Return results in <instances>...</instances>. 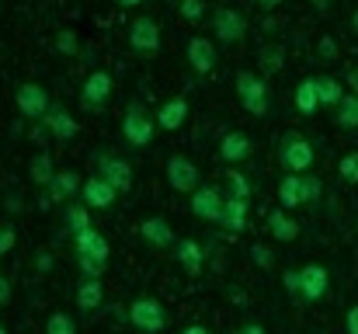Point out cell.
Wrapping results in <instances>:
<instances>
[{"label": "cell", "instance_id": "obj_1", "mask_svg": "<svg viewBox=\"0 0 358 334\" xmlns=\"http://www.w3.org/2000/svg\"><path fill=\"white\" fill-rule=\"evenodd\" d=\"M234 91H237V102L243 105L247 115L254 118H264L271 109V91H268V81L254 70H237L234 77Z\"/></svg>", "mask_w": 358, "mask_h": 334}, {"label": "cell", "instance_id": "obj_50", "mask_svg": "<svg viewBox=\"0 0 358 334\" xmlns=\"http://www.w3.org/2000/svg\"><path fill=\"white\" fill-rule=\"evenodd\" d=\"M7 209H14V213H17V209H21V199H17V195H10V199H7Z\"/></svg>", "mask_w": 358, "mask_h": 334}, {"label": "cell", "instance_id": "obj_25", "mask_svg": "<svg viewBox=\"0 0 358 334\" xmlns=\"http://www.w3.org/2000/svg\"><path fill=\"white\" fill-rule=\"evenodd\" d=\"M247 213H250V202L247 199H227V209H223V230L230 233V237H237L247 230Z\"/></svg>", "mask_w": 358, "mask_h": 334}, {"label": "cell", "instance_id": "obj_54", "mask_svg": "<svg viewBox=\"0 0 358 334\" xmlns=\"http://www.w3.org/2000/svg\"><path fill=\"white\" fill-rule=\"evenodd\" d=\"M0 275H3V258H0Z\"/></svg>", "mask_w": 358, "mask_h": 334}, {"label": "cell", "instance_id": "obj_27", "mask_svg": "<svg viewBox=\"0 0 358 334\" xmlns=\"http://www.w3.org/2000/svg\"><path fill=\"white\" fill-rule=\"evenodd\" d=\"M303 206V174H282L278 181V209H296Z\"/></svg>", "mask_w": 358, "mask_h": 334}, {"label": "cell", "instance_id": "obj_7", "mask_svg": "<svg viewBox=\"0 0 358 334\" xmlns=\"http://www.w3.org/2000/svg\"><path fill=\"white\" fill-rule=\"evenodd\" d=\"M115 95V77L108 70H91L80 84V109L84 111H98L105 109Z\"/></svg>", "mask_w": 358, "mask_h": 334}, {"label": "cell", "instance_id": "obj_28", "mask_svg": "<svg viewBox=\"0 0 358 334\" xmlns=\"http://www.w3.org/2000/svg\"><path fill=\"white\" fill-rule=\"evenodd\" d=\"M84 230H91V209L84 202H66L63 206V233L77 237Z\"/></svg>", "mask_w": 358, "mask_h": 334}, {"label": "cell", "instance_id": "obj_40", "mask_svg": "<svg viewBox=\"0 0 358 334\" xmlns=\"http://www.w3.org/2000/svg\"><path fill=\"white\" fill-rule=\"evenodd\" d=\"M14 244H17V230H14L10 223H0V258H3L7 251H14Z\"/></svg>", "mask_w": 358, "mask_h": 334}, {"label": "cell", "instance_id": "obj_15", "mask_svg": "<svg viewBox=\"0 0 358 334\" xmlns=\"http://www.w3.org/2000/svg\"><path fill=\"white\" fill-rule=\"evenodd\" d=\"M80 188H84V178L66 167V171H56V178H52L49 188H45V199L56 202V206H66V202L80 199Z\"/></svg>", "mask_w": 358, "mask_h": 334}, {"label": "cell", "instance_id": "obj_12", "mask_svg": "<svg viewBox=\"0 0 358 334\" xmlns=\"http://www.w3.org/2000/svg\"><path fill=\"white\" fill-rule=\"evenodd\" d=\"M327 293H331V272L317 261L303 265L299 268V300L303 303H320Z\"/></svg>", "mask_w": 358, "mask_h": 334}, {"label": "cell", "instance_id": "obj_39", "mask_svg": "<svg viewBox=\"0 0 358 334\" xmlns=\"http://www.w3.org/2000/svg\"><path fill=\"white\" fill-rule=\"evenodd\" d=\"M250 261L268 272V268H275V251H268L264 244H254V247H250Z\"/></svg>", "mask_w": 358, "mask_h": 334}, {"label": "cell", "instance_id": "obj_3", "mask_svg": "<svg viewBox=\"0 0 358 334\" xmlns=\"http://www.w3.org/2000/svg\"><path fill=\"white\" fill-rule=\"evenodd\" d=\"M125 321L136 334H160L167 328V307L157 296H136L125 310Z\"/></svg>", "mask_w": 358, "mask_h": 334}, {"label": "cell", "instance_id": "obj_42", "mask_svg": "<svg viewBox=\"0 0 358 334\" xmlns=\"http://www.w3.org/2000/svg\"><path fill=\"white\" fill-rule=\"evenodd\" d=\"M28 139H31V143H38V146L45 150V143H49L52 136H49V129H45V122H35V125H31V132H28Z\"/></svg>", "mask_w": 358, "mask_h": 334}, {"label": "cell", "instance_id": "obj_41", "mask_svg": "<svg viewBox=\"0 0 358 334\" xmlns=\"http://www.w3.org/2000/svg\"><path fill=\"white\" fill-rule=\"evenodd\" d=\"M282 289L299 300V268H285V272H282Z\"/></svg>", "mask_w": 358, "mask_h": 334}, {"label": "cell", "instance_id": "obj_23", "mask_svg": "<svg viewBox=\"0 0 358 334\" xmlns=\"http://www.w3.org/2000/svg\"><path fill=\"white\" fill-rule=\"evenodd\" d=\"M292 105L299 115H317V111L324 109L320 105V95H317V77H303L299 84H296V91H292Z\"/></svg>", "mask_w": 358, "mask_h": 334}, {"label": "cell", "instance_id": "obj_34", "mask_svg": "<svg viewBox=\"0 0 358 334\" xmlns=\"http://www.w3.org/2000/svg\"><path fill=\"white\" fill-rule=\"evenodd\" d=\"M45 334H77V321H73V314H66V310L49 314V321H45Z\"/></svg>", "mask_w": 358, "mask_h": 334}, {"label": "cell", "instance_id": "obj_31", "mask_svg": "<svg viewBox=\"0 0 358 334\" xmlns=\"http://www.w3.org/2000/svg\"><path fill=\"white\" fill-rule=\"evenodd\" d=\"M331 118H334V125H341V129H358V95H345V98L331 109Z\"/></svg>", "mask_w": 358, "mask_h": 334}, {"label": "cell", "instance_id": "obj_16", "mask_svg": "<svg viewBox=\"0 0 358 334\" xmlns=\"http://www.w3.org/2000/svg\"><path fill=\"white\" fill-rule=\"evenodd\" d=\"M115 199H119V192L101 178V174H91V178H84V188H80V202L87 206V209H112L115 206Z\"/></svg>", "mask_w": 358, "mask_h": 334}, {"label": "cell", "instance_id": "obj_2", "mask_svg": "<svg viewBox=\"0 0 358 334\" xmlns=\"http://www.w3.org/2000/svg\"><path fill=\"white\" fill-rule=\"evenodd\" d=\"M157 136V118L143 109V102H129L125 115H122V139L132 146V150H146Z\"/></svg>", "mask_w": 358, "mask_h": 334}, {"label": "cell", "instance_id": "obj_55", "mask_svg": "<svg viewBox=\"0 0 358 334\" xmlns=\"http://www.w3.org/2000/svg\"><path fill=\"white\" fill-rule=\"evenodd\" d=\"M0 334H7V328H3V324H0Z\"/></svg>", "mask_w": 358, "mask_h": 334}, {"label": "cell", "instance_id": "obj_37", "mask_svg": "<svg viewBox=\"0 0 358 334\" xmlns=\"http://www.w3.org/2000/svg\"><path fill=\"white\" fill-rule=\"evenodd\" d=\"M178 14L192 25H199L206 18V0H178Z\"/></svg>", "mask_w": 358, "mask_h": 334}, {"label": "cell", "instance_id": "obj_46", "mask_svg": "<svg viewBox=\"0 0 358 334\" xmlns=\"http://www.w3.org/2000/svg\"><path fill=\"white\" fill-rule=\"evenodd\" d=\"M345 88H348V95H358V67L345 74Z\"/></svg>", "mask_w": 358, "mask_h": 334}, {"label": "cell", "instance_id": "obj_35", "mask_svg": "<svg viewBox=\"0 0 358 334\" xmlns=\"http://www.w3.org/2000/svg\"><path fill=\"white\" fill-rule=\"evenodd\" d=\"M338 174H341V181L358 185V150H348V153L338 160Z\"/></svg>", "mask_w": 358, "mask_h": 334}, {"label": "cell", "instance_id": "obj_8", "mask_svg": "<svg viewBox=\"0 0 358 334\" xmlns=\"http://www.w3.org/2000/svg\"><path fill=\"white\" fill-rule=\"evenodd\" d=\"M192 216L202 223H223V209H227V192H220L216 185H199L192 192V202H188Z\"/></svg>", "mask_w": 358, "mask_h": 334}, {"label": "cell", "instance_id": "obj_14", "mask_svg": "<svg viewBox=\"0 0 358 334\" xmlns=\"http://www.w3.org/2000/svg\"><path fill=\"white\" fill-rule=\"evenodd\" d=\"M185 56H188V67H192L195 74H213L216 63H220V49H216V42L206 39V35H192L188 46H185Z\"/></svg>", "mask_w": 358, "mask_h": 334}, {"label": "cell", "instance_id": "obj_52", "mask_svg": "<svg viewBox=\"0 0 358 334\" xmlns=\"http://www.w3.org/2000/svg\"><path fill=\"white\" fill-rule=\"evenodd\" d=\"M348 25H352V32H355V35H358V7H355V11H352V21H348Z\"/></svg>", "mask_w": 358, "mask_h": 334}, {"label": "cell", "instance_id": "obj_36", "mask_svg": "<svg viewBox=\"0 0 358 334\" xmlns=\"http://www.w3.org/2000/svg\"><path fill=\"white\" fill-rule=\"evenodd\" d=\"M320 195H324V181H320L313 171H310V174H303V206H306V202H310V206H313V202H320Z\"/></svg>", "mask_w": 358, "mask_h": 334}, {"label": "cell", "instance_id": "obj_47", "mask_svg": "<svg viewBox=\"0 0 358 334\" xmlns=\"http://www.w3.org/2000/svg\"><path fill=\"white\" fill-rule=\"evenodd\" d=\"M237 334H268V331H264L261 324H254V321H250V324H243V328H240Z\"/></svg>", "mask_w": 358, "mask_h": 334}, {"label": "cell", "instance_id": "obj_21", "mask_svg": "<svg viewBox=\"0 0 358 334\" xmlns=\"http://www.w3.org/2000/svg\"><path fill=\"white\" fill-rule=\"evenodd\" d=\"M139 237H143L153 251H167V247H174V244H178V240H174L171 223L164 220V216H146V220L139 223Z\"/></svg>", "mask_w": 358, "mask_h": 334}, {"label": "cell", "instance_id": "obj_30", "mask_svg": "<svg viewBox=\"0 0 358 334\" xmlns=\"http://www.w3.org/2000/svg\"><path fill=\"white\" fill-rule=\"evenodd\" d=\"M257 70H261V77L282 74V70H285V49H282V46H264V49L257 53Z\"/></svg>", "mask_w": 358, "mask_h": 334}, {"label": "cell", "instance_id": "obj_45", "mask_svg": "<svg viewBox=\"0 0 358 334\" xmlns=\"http://www.w3.org/2000/svg\"><path fill=\"white\" fill-rule=\"evenodd\" d=\"M10 296H14V286H10V279H3V275H0V310L10 303Z\"/></svg>", "mask_w": 358, "mask_h": 334}, {"label": "cell", "instance_id": "obj_10", "mask_svg": "<svg viewBox=\"0 0 358 334\" xmlns=\"http://www.w3.org/2000/svg\"><path fill=\"white\" fill-rule=\"evenodd\" d=\"M160 42H164V35H160V25L153 18H136L129 25V49L136 56H143V60L157 56L160 53Z\"/></svg>", "mask_w": 358, "mask_h": 334}, {"label": "cell", "instance_id": "obj_49", "mask_svg": "<svg viewBox=\"0 0 358 334\" xmlns=\"http://www.w3.org/2000/svg\"><path fill=\"white\" fill-rule=\"evenodd\" d=\"M254 4H257V7H264V11H275V7H278V4H285V0H254Z\"/></svg>", "mask_w": 358, "mask_h": 334}, {"label": "cell", "instance_id": "obj_4", "mask_svg": "<svg viewBox=\"0 0 358 334\" xmlns=\"http://www.w3.org/2000/svg\"><path fill=\"white\" fill-rule=\"evenodd\" d=\"M313 160H317V150H313V143L306 136H299V132H285L282 136L278 164L285 167V174H310Z\"/></svg>", "mask_w": 358, "mask_h": 334}, {"label": "cell", "instance_id": "obj_13", "mask_svg": "<svg viewBox=\"0 0 358 334\" xmlns=\"http://www.w3.org/2000/svg\"><path fill=\"white\" fill-rule=\"evenodd\" d=\"M167 185L181 195H192L199 188V164L188 153H174L167 160Z\"/></svg>", "mask_w": 358, "mask_h": 334}, {"label": "cell", "instance_id": "obj_29", "mask_svg": "<svg viewBox=\"0 0 358 334\" xmlns=\"http://www.w3.org/2000/svg\"><path fill=\"white\" fill-rule=\"evenodd\" d=\"M317 95H320V105H324V109H334V105L348 95V88H345L341 77H334V74H320V77H317Z\"/></svg>", "mask_w": 358, "mask_h": 334}, {"label": "cell", "instance_id": "obj_32", "mask_svg": "<svg viewBox=\"0 0 358 334\" xmlns=\"http://www.w3.org/2000/svg\"><path fill=\"white\" fill-rule=\"evenodd\" d=\"M52 49H56V56H77L80 53V39H77V32L73 28H59L56 32V39H52Z\"/></svg>", "mask_w": 358, "mask_h": 334}, {"label": "cell", "instance_id": "obj_18", "mask_svg": "<svg viewBox=\"0 0 358 334\" xmlns=\"http://www.w3.org/2000/svg\"><path fill=\"white\" fill-rule=\"evenodd\" d=\"M174 261L185 268V275L199 279L202 268H206V247H202L199 240H192V237H181V240L174 244Z\"/></svg>", "mask_w": 358, "mask_h": 334}, {"label": "cell", "instance_id": "obj_5", "mask_svg": "<svg viewBox=\"0 0 358 334\" xmlns=\"http://www.w3.org/2000/svg\"><path fill=\"white\" fill-rule=\"evenodd\" d=\"M49 105H52V98H49V91H45L42 84L24 81V84L14 88V109H17L21 118H28V122H42L45 111H49Z\"/></svg>", "mask_w": 358, "mask_h": 334}, {"label": "cell", "instance_id": "obj_22", "mask_svg": "<svg viewBox=\"0 0 358 334\" xmlns=\"http://www.w3.org/2000/svg\"><path fill=\"white\" fill-rule=\"evenodd\" d=\"M254 153V143H250V136L247 132H240V129H234V132H227L223 139H220V157H223V164H243L247 157Z\"/></svg>", "mask_w": 358, "mask_h": 334}, {"label": "cell", "instance_id": "obj_19", "mask_svg": "<svg viewBox=\"0 0 358 334\" xmlns=\"http://www.w3.org/2000/svg\"><path fill=\"white\" fill-rule=\"evenodd\" d=\"M73 300H77V310H80L84 317L98 314V310L105 307V282H101V279H87V275H80Z\"/></svg>", "mask_w": 358, "mask_h": 334}, {"label": "cell", "instance_id": "obj_33", "mask_svg": "<svg viewBox=\"0 0 358 334\" xmlns=\"http://www.w3.org/2000/svg\"><path fill=\"white\" fill-rule=\"evenodd\" d=\"M227 199H247L250 202V181L240 174L237 167L227 171Z\"/></svg>", "mask_w": 358, "mask_h": 334}, {"label": "cell", "instance_id": "obj_11", "mask_svg": "<svg viewBox=\"0 0 358 334\" xmlns=\"http://www.w3.org/2000/svg\"><path fill=\"white\" fill-rule=\"evenodd\" d=\"M73 247H77V261H91V265H101V268H108V258H112V247H108V237L101 233V230H84V233H77L73 237Z\"/></svg>", "mask_w": 358, "mask_h": 334}, {"label": "cell", "instance_id": "obj_24", "mask_svg": "<svg viewBox=\"0 0 358 334\" xmlns=\"http://www.w3.org/2000/svg\"><path fill=\"white\" fill-rule=\"evenodd\" d=\"M268 233L278 240V244H292L299 237V223L292 220L285 209H271L268 213Z\"/></svg>", "mask_w": 358, "mask_h": 334}, {"label": "cell", "instance_id": "obj_38", "mask_svg": "<svg viewBox=\"0 0 358 334\" xmlns=\"http://www.w3.org/2000/svg\"><path fill=\"white\" fill-rule=\"evenodd\" d=\"M317 60H324V63L341 60V46H338V39H334V35H324V39L317 42Z\"/></svg>", "mask_w": 358, "mask_h": 334}, {"label": "cell", "instance_id": "obj_26", "mask_svg": "<svg viewBox=\"0 0 358 334\" xmlns=\"http://www.w3.org/2000/svg\"><path fill=\"white\" fill-rule=\"evenodd\" d=\"M28 178H31V185L49 188V181L56 178V164H52V153H49V150H38V153L28 160Z\"/></svg>", "mask_w": 358, "mask_h": 334}, {"label": "cell", "instance_id": "obj_6", "mask_svg": "<svg viewBox=\"0 0 358 334\" xmlns=\"http://www.w3.org/2000/svg\"><path fill=\"white\" fill-rule=\"evenodd\" d=\"M94 174H101L115 192H129L132 188V181H136V174H132V164L125 160V157H119V153H112V150H98L94 153Z\"/></svg>", "mask_w": 358, "mask_h": 334}, {"label": "cell", "instance_id": "obj_17", "mask_svg": "<svg viewBox=\"0 0 358 334\" xmlns=\"http://www.w3.org/2000/svg\"><path fill=\"white\" fill-rule=\"evenodd\" d=\"M188 115H192V105H188V98H167L160 109L153 111V118H157V129H164V132H178V129H185V122H188Z\"/></svg>", "mask_w": 358, "mask_h": 334}, {"label": "cell", "instance_id": "obj_51", "mask_svg": "<svg viewBox=\"0 0 358 334\" xmlns=\"http://www.w3.org/2000/svg\"><path fill=\"white\" fill-rule=\"evenodd\" d=\"M119 7H139V4H146V0H115Z\"/></svg>", "mask_w": 358, "mask_h": 334}, {"label": "cell", "instance_id": "obj_43", "mask_svg": "<svg viewBox=\"0 0 358 334\" xmlns=\"http://www.w3.org/2000/svg\"><path fill=\"white\" fill-rule=\"evenodd\" d=\"M35 272H38V275L52 272V254H49V251H38V254H35Z\"/></svg>", "mask_w": 358, "mask_h": 334}, {"label": "cell", "instance_id": "obj_44", "mask_svg": "<svg viewBox=\"0 0 358 334\" xmlns=\"http://www.w3.org/2000/svg\"><path fill=\"white\" fill-rule=\"evenodd\" d=\"M345 334H358V303L348 307V314H345Z\"/></svg>", "mask_w": 358, "mask_h": 334}, {"label": "cell", "instance_id": "obj_53", "mask_svg": "<svg viewBox=\"0 0 358 334\" xmlns=\"http://www.w3.org/2000/svg\"><path fill=\"white\" fill-rule=\"evenodd\" d=\"M317 7H320V11H324V7H327V0H317Z\"/></svg>", "mask_w": 358, "mask_h": 334}, {"label": "cell", "instance_id": "obj_20", "mask_svg": "<svg viewBox=\"0 0 358 334\" xmlns=\"http://www.w3.org/2000/svg\"><path fill=\"white\" fill-rule=\"evenodd\" d=\"M45 129H49V136L52 139H59V143H70V139H77V132H80V125H77V118L70 115V111L63 109V105H49V111H45Z\"/></svg>", "mask_w": 358, "mask_h": 334}, {"label": "cell", "instance_id": "obj_9", "mask_svg": "<svg viewBox=\"0 0 358 334\" xmlns=\"http://www.w3.org/2000/svg\"><path fill=\"white\" fill-rule=\"evenodd\" d=\"M213 35L223 46H240L247 39V18L237 7H216L213 11Z\"/></svg>", "mask_w": 358, "mask_h": 334}, {"label": "cell", "instance_id": "obj_48", "mask_svg": "<svg viewBox=\"0 0 358 334\" xmlns=\"http://www.w3.org/2000/svg\"><path fill=\"white\" fill-rule=\"evenodd\" d=\"M181 334H213V331H209L206 324H188V328H185Z\"/></svg>", "mask_w": 358, "mask_h": 334}]
</instances>
